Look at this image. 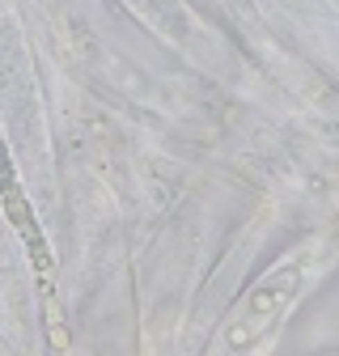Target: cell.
<instances>
[{
  "label": "cell",
  "mask_w": 339,
  "mask_h": 356,
  "mask_svg": "<svg viewBox=\"0 0 339 356\" xmlns=\"http://www.w3.org/2000/svg\"><path fill=\"white\" fill-rule=\"evenodd\" d=\"M0 200H5V212H9V220H13V229L22 234V242H26V250H30V259H34V267H38L42 293H47V301H51V276H56V259H51V250H47V238H42L38 220H34V212H30V200H26V191L17 187V174H13V161H9V149H5V140H0Z\"/></svg>",
  "instance_id": "1"
}]
</instances>
